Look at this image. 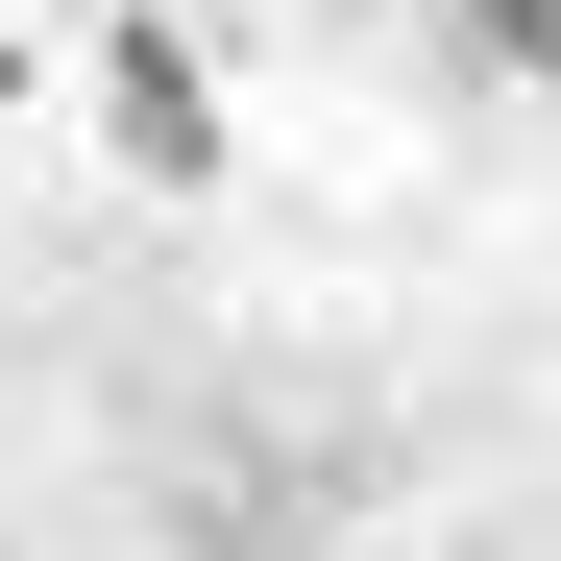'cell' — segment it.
Instances as JSON below:
<instances>
[{
  "instance_id": "1",
  "label": "cell",
  "mask_w": 561,
  "mask_h": 561,
  "mask_svg": "<svg viewBox=\"0 0 561 561\" xmlns=\"http://www.w3.org/2000/svg\"><path fill=\"white\" fill-rule=\"evenodd\" d=\"M99 147L147 171V196H196V171H220V73H196L171 0H99Z\"/></svg>"
},
{
  "instance_id": "2",
  "label": "cell",
  "mask_w": 561,
  "mask_h": 561,
  "mask_svg": "<svg viewBox=\"0 0 561 561\" xmlns=\"http://www.w3.org/2000/svg\"><path fill=\"white\" fill-rule=\"evenodd\" d=\"M489 49H537V73H561V0H489Z\"/></svg>"
}]
</instances>
